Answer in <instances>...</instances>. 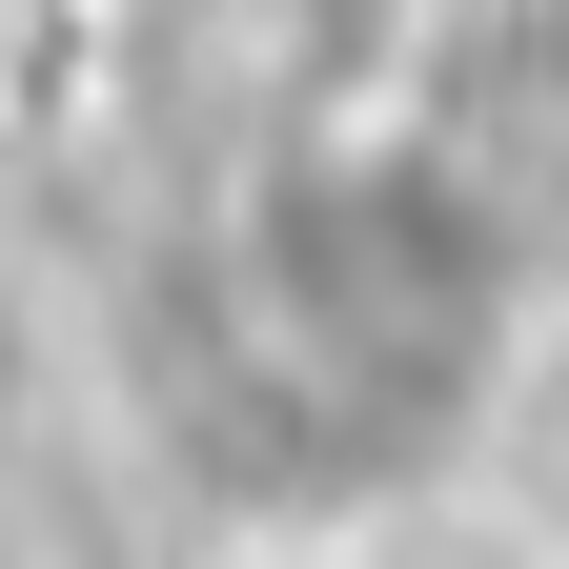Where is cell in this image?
Returning <instances> with one entry per match:
<instances>
[{
	"instance_id": "1",
	"label": "cell",
	"mask_w": 569,
	"mask_h": 569,
	"mask_svg": "<svg viewBox=\"0 0 569 569\" xmlns=\"http://www.w3.org/2000/svg\"><path fill=\"white\" fill-rule=\"evenodd\" d=\"M488 326V244L427 163H284L224 224V367L284 427H448Z\"/></svg>"
}]
</instances>
